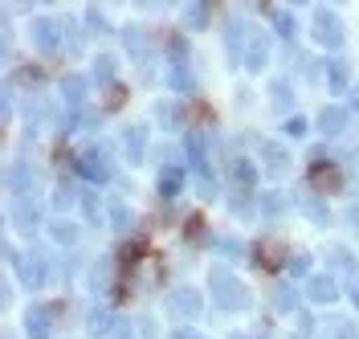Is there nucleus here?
<instances>
[{
    "instance_id": "nucleus-1",
    "label": "nucleus",
    "mask_w": 359,
    "mask_h": 339,
    "mask_svg": "<svg viewBox=\"0 0 359 339\" xmlns=\"http://www.w3.org/2000/svg\"><path fill=\"white\" fill-rule=\"evenodd\" d=\"M208 286H212V294H217V303H221L224 311L229 307H249V286L241 282V278H233L229 274V266H212V274H208Z\"/></svg>"
},
{
    "instance_id": "nucleus-2",
    "label": "nucleus",
    "mask_w": 359,
    "mask_h": 339,
    "mask_svg": "<svg viewBox=\"0 0 359 339\" xmlns=\"http://www.w3.org/2000/svg\"><path fill=\"white\" fill-rule=\"evenodd\" d=\"M78 172H82V176H86V180H111V152H107V147H90V152H82V156H78Z\"/></svg>"
},
{
    "instance_id": "nucleus-3",
    "label": "nucleus",
    "mask_w": 359,
    "mask_h": 339,
    "mask_svg": "<svg viewBox=\"0 0 359 339\" xmlns=\"http://www.w3.org/2000/svg\"><path fill=\"white\" fill-rule=\"evenodd\" d=\"M253 262H257L262 270H282V266H290V249L282 246L278 237H266V241L253 246Z\"/></svg>"
},
{
    "instance_id": "nucleus-4",
    "label": "nucleus",
    "mask_w": 359,
    "mask_h": 339,
    "mask_svg": "<svg viewBox=\"0 0 359 339\" xmlns=\"http://www.w3.org/2000/svg\"><path fill=\"white\" fill-rule=\"evenodd\" d=\"M17 274H21V282L29 286V291L45 286V278H49V262H45V253H25L21 262H17Z\"/></svg>"
},
{
    "instance_id": "nucleus-5",
    "label": "nucleus",
    "mask_w": 359,
    "mask_h": 339,
    "mask_svg": "<svg viewBox=\"0 0 359 339\" xmlns=\"http://www.w3.org/2000/svg\"><path fill=\"white\" fill-rule=\"evenodd\" d=\"M33 41H37V49L53 53L62 46V17H37L33 21Z\"/></svg>"
},
{
    "instance_id": "nucleus-6",
    "label": "nucleus",
    "mask_w": 359,
    "mask_h": 339,
    "mask_svg": "<svg viewBox=\"0 0 359 339\" xmlns=\"http://www.w3.org/2000/svg\"><path fill=\"white\" fill-rule=\"evenodd\" d=\"M4 184H8V192H13L17 201L37 192V180H33V172H29V164H25V159H17V164L4 172Z\"/></svg>"
},
{
    "instance_id": "nucleus-7",
    "label": "nucleus",
    "mask_w": 359,
    "mask_h": 339,
    "mask_svg": "<svg viewBox=\"0 0 359 339\" xmlns=\"http://www.w3.org/2000/svg\"><path fill=\"white\" fill-rule=\"evenodd\" d=\"M339 180H343V176H339L335 164H327V159H314L311 164V188L318 192V197H331V192L339 188Z\"/></svg>"
},
{
    "instance_id": "nucleus-8",
    "label": "nucleus",
    "mask_w": 359,
    "mask_h": 339,
    "mask_svg": "<svg viewBox=\"0 0 359 339\" xmlns=\"http://www.w3.org/2000/svg\"><path fill=\"white\" fill-rule=\"evenodd\" d=\"M314 37L323 41V46H339L343 41V25L331 8H314Z\"/></svg>"
},
{
    "instance_id": "nucleus-9",
    "label": "nucleus",
    "mask_w": 359,
    "mask_h": 339,
    "mask_svg": "<svg viewBox=\"0 0 359 339\" xmlns=\"http://www.w3.org/2000/svg\"><path fill=\"white\" fill-rule=\"evenodd\" d=\"M168 307H172L176 315H184V319H196L201 315V307H204V294L192 291V286H180V291L168 294Z\"/></svg>"
},
{
    "instance_id": "nucleus-10",
    "label": "nucleus",
    "mask_w": 359,
    "mask_h": 339,
    "mask_svg": "<svg viewBox=\"0 0 359 339\" xmlns=\"http://www.w3.org/2000/svg\"><path fill=\"white\" fill-rule=\"evenodd\" d=\"M302 294H306L311 303H335V298H339L335 274H311V278H306V286H302Z\"/></svg>"
},
{
    "instance_id": "nucleus-11",
    "label": "nucleus",
    "mask_w": 359,
    "mask_h": 339,
    "mask_svg": "<svg viewBox=\"0 0 359 339\" xmlns=\"http://www.w3.org/2000/svg\"><path fill=\"white\" fill-rule=\"evenodd\" d=\"M347 119H351L347 107H323V111H318V131H323V135H343V131H347Z\"/></svg>"
},
{
    "instance_id": "nucleus-12",
    "label": "nucleus",
    "mask_w": 359,
    "mask_h": 339,
    "mask_svg": "<svg viewBox=\"0 0 359 339\" xmlns=\"http://www.w3.org/2000/svg\"><path fill=\"white\" fill-rule=\"evenodd\" d=\"M269 62V37L266 33H253L245 46V69H253V74H262Z\"/></svg>"
},
{
    "instance_id": "nucleus-13",
    "label": "nucleus",
    "mask_w": 359,
    "mask_h": 339,
    "mask_svg": "<svg viewBox=\"0 0 359 339\" xmlns=\"http://www.w3.org/2000/svg\"><path fill=\"white\" fill-rule=\"evenodd\" d=\"M62 94H66L69 111H82V107H86V94H90V78H82V74H66Z\"/></svg>"
},
{
    "instance_id": "nucleus-14",
    "label": "nucleus",
    "mask_w": 359,
    "mask_h": 339,
    "mask_svg": "<svg viewBox=\"0 0 359 339\" xmlns=\"http://www.w3.org/2000/svg\"><path fill=\"white\" fill-rule=\"evenodd\" d=\"M37 221H41V204H37V197H21V201L13 204V225L17 229H37Z\"/></svg>"
},
{
    "instance_id": "nucleus-15",
    "label": "nucleus",
    "mask_w": 359,
    "mask_h": 339,
    "mask_svg": "<svg viewBox=\"0 0 359 339\" xmlns=\"http://www.w3.org/2000/svg\"><path fill=\"white\" fill-rule=\"evenodd\" d=\"M57 307H33L29 315H25V331L29 339H49V315H53Z\"/></svg>"
},
{
    "instance_id": "nucleus-16",
    "label": "nucleus",
    "mask_w": 359,
    "mask_h": 339,
    "mask_svg": "<svg viewBox=\"0 0 359 339\" xmlns=\"http://www.w3.org/2000/svg\"><path fill=\"white\" fill-rule=\"evenodd\" d=\"M188 156L196 164V172L208 176V135L204 131H188Z\"/></svg>"
},
{
    "instance_id": "nucleus-17",
    "label": "nucleus",
    "mask_w": 359,
    "mask_h": 339,
    "mask_svg": "<svg viewBox=\"0 0 359 339\" xmlns=\"http://www.w3.org/2000/svg\"><path fill=\"white\" fill-rule=\"evenodd\" d=\"M123 152H127V159H143V152H147V127H127L123 131Z\"/></svg>"
},
{
    "instance_id": "nucleus-18",
    "label": "nucleus",
    "mask_w": 359,
    "mask_h": 339,
    "mask_svg": "<svg viewBox=\"0 0 359 339\" xmlns=\"http://www.w3.org/2000/svg\"><path fill=\"white\" fill-rule=\"evenodd\" d=\"M123 41H127V49L131 53H139V58H147L151 53V29H139V25H131V29H123Z\"/></svg>"
},
{
    "instance_id": "nucleus-19",
    "label": "nucleus",
    "mask_w": 359,
    "mask_h": 339,
    "mask_svg": "<svg viewBox=\"0 0 359 339\" xmlns=\"http://www.w3.org/2000/svg\"><path fill=\"white\" fill-rule=\"evenodd\" d=\"M257 147H262V159H266L269 172H286V168H290V152H286V147H278V143H269V139H262Z\"/></svg>"
},
{
    "instance_id": "nucleus-20",
    "label": "nucleus",
    "mask_w": 359,
    "mask_h": 339,
    "mask_svg": "<svg viewBox=\"0 0 359 339\" xmlns=\"http://www.w3.org/2000/svg\"><path fill=\"white\" fill-rule=\"evenodd\" d=\"M327 262H331V274H343V278H351V274H355V253H351L347 246H331Z\"/></svg>"
},
{
    "instance_id": "nucleus-21",
    "label": "nucleus",
    "mask_w": 359,
    "mask_h": 339,
    "mask_svg": "<svg viewBox=\"0 0 359 339\" xmlns=\"http://www.w3.org/2000/svg\"><path fill=\"white\" fill-rule=\"evenodd\" d=\"M347 82H351V66L343 58H331L327 62V86L331 91H347Z\"/></svg>"
},
{
    "instance_id": "nucleus-22",
    "label": "nucleus",
    "mask_w": 359,
    "mask_h": 339,
    "mask_svg": "<svg viewBox=\"0 0 359 339\" xmlns=\"http://www.w3.org/2000/svg\"><path fill=\"white\" fill-rule=\"evenodd\" d=\"M180 184H184V172H180V164L163 168V172H159V197H163V201H172V197L180 192Z\"/></svg>"
},
{
    "instance_id": "nucleus-23",
    "label": "nucleus",
    "mask_w": 359,
    "mask_h": 339,
    "mask_svg": "<svg viewBox=\"0 0 359 339\" xmlns=\"http://www.w3.org/2000/svg\"><path fill=\"white\" fill-rule=\"evenodd\" d=\"M229 176H233V180H237V188H253V180H257V168H253V164H249V159H233V164H229Z\"/></svg>"
},
{
    "instance_id": "nucleus-24",
    "label": "nucleus",
    "mask_w": 359,
    "mask_h": 339,
    "mask_svg": "<svg viewBox=\"0 0 359 339\" xmlns=\"http://www.w3.org/2000/svg\"><path fill=\"white\" fill-rule=\"evenodd\" d=\"M184 241H188V246H201V241H208V221H204L201 213H192V217L184 221Z\"/></svg>"
},
{
    "instance_id": "nucleus-25",
    "label": "nucleus",
    "mask_w": 359,
    "mask_h": 339,
    "mask_svg": "<svg viewBox=\"0 0 359 339\" xmlns=\"http://www.w3.org/2000/svg\"><path fill=\"white\" fill-rule=\"evenodd\" d=\"M86 323H90V331H94V335H114V327H118V323L111 319V311H102V307H90Z\"/></svg>"
},
{
    "instance_id": "nucleus-26",
    "label": "nucleus",
    "mask_w": 359,
    "mask_h": 339,
    "mask_svg": "<svg viewBox=\"0 0 359 339\" xmlns=\"http://www.w3.org/2000/svg\"><path fill=\"white\" fill-rule=\"evenodd\" d=\"M168 86L172 91H192V66L188 62H172L168 66Z\"/></svg>"
},
{
    "instance_id": "nucleus-27",
    "label": "nucleus",
    "mask_w": 359,
    "mask_h": 339,
    "mask_svg": "<svg viewBox=\"0 0 359 339\" xmlns=\"http://www.w3.org/2000/svg\"><path fill=\"white\" fill-rule=\"evenodd\" d=\"M139 258H143V237H135V241H123V246H118V266H123V270L139 266Z\"/></svg>"
},
{
    "instance_id": "nucleus-28",
    "label": "nucleus",
    "mask_w": 359,
    "mask_h": 339,
    "mask_svg": "<svg viewBox=\"0 0 359 339\" xmlns=\"http://www.w3.org/2000/svg\"><path fill=\"white\" fill-rule=\"evenodd\" d=\"M107 213H111L114 229H131V213H127L123 197H107Z\"/></svg>"
},
{
    "instance_id": "nucleus-29",
    "label": "nucleus",
    "mask_w": 359,
    "mask_h": 339,
    "mask_svg": "<svg viewBox=\"0 0 359 339\" xmlns=\"http://www.w3.org/2000/svg\"><path fill=\"white\" fill-rule=\"evenodd\" d=\"M286 192H266V197H262V213H266V217H282V213H286Z\"/></svg>"
},
{
    "instance_id": "nucleus-30",
    "label": "nucleus",
    "mask_w": 359,
    "mask_h": 339,
    "mask_svg": "<svg viewBox=\"0 0 359 339\" xmlns=\"http://www.w3.org/2000/svg\"><path fill=\"white\" fill-rule=\"evenodd\" d=\"M53 241L57 246H74L78 241V225L74 221H53Z\"/></svg>"
},
{
    "instance_id": "nucleus-31",
    "label": "nucleus",
    "mask_w": 359,
    "mask_h": 339,
    "mask_svg": "<svg viewBox=\"0 0 359 339\" xmlns=\"http://www.w3.org/2000/svg\"><path fill=\"white\" fill-rule=\"evenodd\" d=\"M269 94H273V107H290V82L286 78H273L269 82Z\"/></svg>"
},
{
    "instance_id": "nucleus-32",
    "label": "nucleus",
    "mask_w": 359,
    "mask_h": 339,
    "mask_svg": "<svg viewBox=\"0 0 359 339\" xmlns=\"http://www.w3.org/2000/svg\"><path fill=\"white\" fill-rule=\"evenodd\" d=\"M269 17H273V25H278V33H282V37H294V13H286V8H273Z\"/></svg>"
},
{
    "instance_id": "nucleus-33",
    "label": "nucleus",
    "mask_w": 359,
    "mask_h": 339,
    "mask_svg": "<svg viewBox=\"0 0 359 339\" xmlns=\"http://www.w3.org/2000/svg\"><path fill=\"white\" fill-rule=\"evenodd\" d=\"M111 78H114V58L102 53V58L94 62V82H111ZM111 86H114V82H111Z\"/></svg>"
},
{
    "instance_id": "nucleus-34",
    "label": "nucleus",
    "mask_w": 359,
    "mask_h": 339,
    "mask_svg": "<svg viewBox=\"0 0 359 339\" xmlns=\"http://www.w3.org/2000/svg\"><path fill=\"white\" fill-rule=\"evenodd\" d=\"M123 102H127V86H118V82H114L111 91H107V98H102V111H118Z\"/></svg>"
},
{
    "instance_id": "nucleus-35",
    "label": "nucleus",
    "mask_w": 359,
    "mask_h": 339,
    "mask_svg": "<svg viewBox=\"0 0 359 339\" xmlns=\"http://www.w3.org/2000/svg\"><path fill=\"white\" fill-rule=\"evenodd\" d=\"M229 208H233L237 217H249V213H253V204H249V192H245V188H237V192L229 197Z\"/></svg>"
},
{
    "instance_id": "nucleus-36",
    "label": "nucleus",
    "mask_w": 359,
    "mask_h": 339,
    "mask_svg": "<svg viewBox=\"0 0 359 339\" xmlns=\"http://www.w3.org/2000/svg\"><path fill=\"white\" fill-rule=\"evenodd\" d=\"M273 307H278V311H294V307H298L294 286H278V291H273Z\"/></svg>"
},
{
    "instance_id": "nucleus-37",
    "label": "nucleus",
    "mask_w": 359,
    "mask_h": 339,
    "mask_svg": "<svg viewBox=\"0 0 359 339\" xmlns=\"http://www.w3.org/2000/svg\"><path fill=\"white\" fill-rule=\"evenodd\" d=\"M82 213H86L90 221H102V213H107V204H102L98 197H94V192H90V197H82Z\"/></svg>"
},
{
    "instance_id": "nucleus-38",
    "label": "nucleus",
    "mask_w": 359,
    "mask_h": 339,
    "mask_svg": "<svg viewBox=\"0 0 359 339\" xmlns=\"http://www.w3.org/2000/svg\"><path fill=\"white\" fill-rule=\"evenodd\" d=\"M302 213H306V217H314V221H323V225H327V208H323V201H318V197H302Z\"/></svg>"
},
{
    "instance_id": "nucleus-39",
    "label": "nucleus",
    "mask_w": 359,
    "mask_h": 339,
    "mask_svg": "<svg viewBox=\"0 0 359 339\" xmlns=\"http://www.w3.org/2000/svg\"><path fill=\"white\" fill-rule=\"evenodd\" d=\"M290 274H294V278H311V253H298V258H290Z\"/></svg>"
},
{
    "instance_id": "nucleus-40",
    "label": "nucleus",
    "mask_w": 359,
    "mask_h": 339,
    "mask_svg": "<svg viewBox=\"0 0 359 339\" xmlns=\"http://www.w3.org/2000/svg\"><path fill=\"white\" fill-rule=\"evenodd\" d=\"M74 201H78V192H74L69 184H57V192H53V204H57V208H69Z\"/></svg>"
},
{
    "instance_id": "nucleus-41",
    "label": "nucleus",
    "mask_w": 359,
    "mask_h": 339,
    "mask_svg": "<svg viewBox=\"0 0 359 339\" xmlns=\"http://www.w3.org/2000/svg\"><path fill=\"white\" fill-rule=\"evenodd\" d=\"M311 331H314V319L306 315V311H298V327H294V335H298V339H311Z\"/></svg>"
},
{
    "instance_id": "nucleus-42",
    "label": "nucleus",
    "mask_w": 359,
    "mask_h": 339,
    "mask_svg": "<svg viewBox=\"0 0 359 339\" xmlns=\"http://www.w3.org/2000/svg\"><path fill=\"white\" fill-rule=\"evenodd\" d=\"M212 246L221 249V253H233V258H237V253H241V249H245V246H241V241H237V237H217V241H212Z\"/></svg>"
},
{
    "instance_id": "nucleus-43",
    "label": "nucleus",
    "mask_w": 359,
    "mask_h": 339,
    "mask_svg": "<svg viewBox=\"0 0 359 339\" xmlns=\"http://www.w3.org/2000/svg\"><path fill=\"white\" fill-rule=\"evenodd\" d=\"M208 21V4H188V25H204Z\"/></svg>"
},
{
    "instance_id": "nucleus-44",
    "label": "nucleus",
    "mask_w": 359,
    "mask_h": 339,
    "mask_svg": "<svg viewBox=\"0 0 359 339\" xmlns=\"http://www.w3.org/2000/svg\"><path fill=\"white\" fill-rule=\"evenodd\" d=\"M86 21L94 25V29H107V13H102V8H94V4H90V8H86Z\"/></svg>"
},
{
    "instance_id": "nucleus-45",
    "label": "nucleus",
    "mask_w": 359,
    "mask_h": 339,
    "mask_svg": "<svg viewBox=\"0 0 359 339\" xmlns=\"http://www.w3.org/2000/svg\"><path fill=\"white\" fill-rule=\"evenodd\" d=\"M286 135H306V119H302V114H298V119H290V123H286Z\"/></svg>"
},
{
    "instance_id": "nucleus-46",
    "label": "nucleus",
    "mask_w": 359,
    "mask_h": 339,
    "mask_svg": "<svg viewBox=\"0 0 359 339\" xmlns=\"http://www.w3.org/2000/svg\"><path fill=\"white\" fill-rule=\"evenodd\" d=\"M172 339H204V335H196L192 327H180V331H176V335H172Z\"/></svg>"
},
{
    "instance_id": "nucleus-47",
    "label": "nucleus",
    "mask_w": 359,
    "mask_h": 339,
    "mask_svg": "<svg viewBox=\"0 0 359 339\" xmlns=\"http://www.w3.org/2000/svg\"><path fill=\"white\" fill-rule=\"evenodd\" d=\"M351 303H355V307H359V278H355V282H351Z\"/></svg>"
},
{
    "instance_id": "nucleus-48",
    "label": "nucleus",
    "mask_w": 359,
    "mask_h": 339,
    "mask_svg": "<svg viewBox=\"0 0 359 339\" xmlns=\"http://www.w3.org/2000/svg\"><path fill=\"white\" fill-rule=\"evenodd\" d=\"M233 339H266V335H233Z\"/></svg>"
},
{
    "instance_id": "nucleus-49",
    "label": "nucleus",
    "mask_w": 359,
    "mask_h": 339,
    "mask_svg": "<svg viewBox=\"0 0 359 339\" xmlns=\"http://www.w3.org/2000/svg\"><path fill=\"white\" fill-rule=\"evenodd\" d=\"M351 107H355V111H359V86H355V102H351Z\"/></svg>"
}]
</instances>
